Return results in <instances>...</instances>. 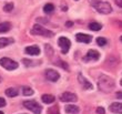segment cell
<instances>
[{"instance_id": "6da1fadb", "label": "cell", "mask_w": 122, "mask_h": 114, "mask_svg": "<svg viewBox=\"0 0 122 114\" xmlns=\"http://www.w3.org/2000/svg\"><path fill=\"white\" fill-rule=\"evenodd\" d=\"M114 86H116V83H114L113 79H111L110 76L106 75V74L100 75L99 80H98V88L101 92L109 93L114 89Z\"/></svg>"}, {"instance_id": "7a4b0ae2", "label": "cell", "mask_w": 122, "mask_h": 114, "mask_svg": "<svg viewBox=\"0 0 122 114\" xmlns=\"http://www.w3.org/2000/svg\"><path fill=\"white\" fill-rule=\"evenodd\" d=\"M23 106L26 109H28L29 111L33 112L35 114H40L42 111V106L39 104L38 102H36L35 100L31 101H25L23 102Z\"/></svg>"}, {"instance_id": "3957f363", "label": "cell", "mask_w": 122, "mask_h": 114, "mask_svg": "<svg viewBox=\"0 0 122 114\" xmlns=\"http://www.w3.org/2000/svg\"><path fill=\"white\" fill-rule=\"evenodd\" d=\"M0 65L2 68H5L6 70H9V71L16 70L18 68V63H17L16 61L9 59V58H2V59H0Z\"/></svg>"}, {"instance_id": "277c9868", "label": "cell", "mask_w": 122, "mask_h": 114, "mask_svg": "<svg viewBox=\"0 0 122 114\" xmlns=\"http://www.w3.org/2000/svg\"><path fill=\"white\" fill-rule=\"evenodd\" d=\"M96 10L100 13H103V15H107V13H110L112 11V7L109 2H106V1H100L99 3H97L94 6Z\"/></svg>"}, {"instance_id": "5b68a950", "label": "cell", "mask_w": 122, "mask_h": 114, "mask_svg": "<svg viewBox=\"0 0 122 114\" xmlns=\"http://www.w3.org/2000/svg\"><path fill=\"white\" fill-rule=\"evenodd\" d=\"M32 33H33V35H43V37H52V35H53V32L45 29L40 25H33V28H32Z\"/></svg>"}, {"instance_id": "8992f818", "label": "cell", "mask_w": 122, "mask_h": 114, "mask_svg": "<svg viewBox=\"0 0 122 114\" xmlns=\"http://www.w3.org/2000/svg\"><path fill=\"white\" fill-rule=\"evenodd\" d=\"M58 45H60V48L62 49V50H61V52H62V53H63V54L68 53V51H69L70 45H71L70 40H69V39L64 38V37H61V38H59V40H58Z\"/></svg>"}, {"instance_id": "52a82bcc", "label": "cell", "mask_w": 122, "mask_h": 114, "mask_svg": "<svg viewBox=\"0 0 122 114\" xmlns=\"http://www.w3.org/2000/svg\"><path fill=\"white\" fill-rule=\"evenodd\" d=\"M46 78H47V80H49V81H51V82H56V81H58L59 78H60V74H59L56 70H52V69H48L46 70Z\"/></svg>"}, {"instance_id": "ba28073f", "label": "cell", "mask_w": 122, "mask_h": 114, "mask_svg": "<svg viewBox=\"0 0 122 114\" xmlns=\"http://www.w3.org/2000/svg\"><path fill=\"white\" fill-rule=\"evenodd\" d=\"M60 100H61V102H76L78 100V98L74 93L64 92V93H62V95L60 96Z\"/></svg>"}, {"instance_id": "9c48e42d", "label": "cell", "mask_w": 122, "mask_h": 114, "mask_svg": "<svg viewBox=\"0 0 122 114\" xmlns=\"http://www.w3.org/2000/svg\"><path fill=\"white\" fill-rule=\"evenodd\" d=\"M78 81L80 82V84H81V86L83 88L84 90H90V89H92L93 86H92V84H91L89 81H88L86 78H84L81 73H79L78 74Z\"/></svg>"}, {"instance_id": "30bf717a", "label": "cell", "mask_w": 122, "mask_h": 114, "mask_svg": "<svg viewBox=\"0 0 122 114\" xmlns=\"http://www.w3.org/2000/svg\"><path fill=\"white\" fill-rule=\"evenodd\" d=\"M76 39H77V41H79V42L90 43L92 37H91V35H86V33H78V35H76Z\"/></svg>"}, {"instance_id": "8fae6325", "label": "cell", "mask_w": 122, "mask_h": 114, "mask_svg": "<svg viewBox=\"0 0 122 114\" xmlns=\"http://www.w3.org/2000/svg\"><path fill=\"white\" fill-rule=\"evenodd\" d=\"M109 110L112 113L116 114H122V103H119V102H114L109 106Z\"/></svg>"}, {"instance_id": "7c38bea8", "label": "cell", "mask_w": 122, "mask_h": 114, "mask_svg": "<svg viewBox=\"0 0 122 114\" xmlns=\"http://www.w3.org/2000/svg\"><path fill=\"white\" fill-rule=\"evenodd\" d=\"M99 58H100V53L98 52V51H96V50H89V51H88V53H87V55H86V61H88V60L96 61V60H98Z\"/></svg>"}, {"instance_id": "4fadbf2b", "label": "cell", "mask_w": 122, "mask_h": 114, "mask_svg": "<svg viewBox=\"0 0 122 114\" xmlns=\"http://www.w3.org/2000/svg\"><path fill=\"white\" fill-rule=\"evenodd\" d=\"M27 54H30V55H38L40 53V49L37 45H30V47H27L26 50H25Z\"/></svg>"}, {"instance_id": "5bb4252c", "label": "cell", "mask_w": 122, "mask_h": 114, "mask_svg": "<svg viewBox=\"0 0 122 114\" xmlns=\"http://www.w3.org/2000/svg\"><path fill=\"white\" fill-rule=\"evenodd\" d=\"M64 111H66V113H68V114H78L79 111H80V109L78 108L77 105L69 104L64 108Z\"/></svg>"}, {"instance_id": "9a60e30c", "label": "cell", "mask_w": 122, "mask_h": 114, "mask_svg": "<svg viewBox=\"0 0 122 114\" xmlns=\"http://www.w3.org/2000/svg\"><path fill=\"white\" fill-rule=\"evenodd\" d=\"M42 102H45L46 104H50V103H53L55 102V96L51 94H45L41 96Z\"/></svg>"}, {"instance_id": "2e32d148", "label": "cell", "mask_w": 122, "mask_h": 114, "mask_svg": "<svg viewBox=\"0 0 122 114\" xmlns=\"http://www.w3.org/2000/svg\"><path fill=\"white\" fill-rule=\"evenodd\" d=\"M7 96H9V98H15L18 95V90L15 89V88H8V89L5 91Z\"/></svg>"}, {"instance_id": "e0dca14e", "label": "cell", "mask_w": 122, "mask_h": 114, "mask_svg": "<svg viewBox=\"0 0 122 114\" xmlns=\"http://www.w3.org/2000/svg\"><path fill=\"white\" fill-rule=\"evenodd\" d=\"M11 43H13V40L11 38H0V48H5Z\"/></svg>"}, {"instance_id": "ac0fdd59", "label": "cell", "mask_w": 122, "mask_h": 114, "mask_svg": "<svg viewBox=\"0 0 122 114\" xmlns=\"http://www.w3.org/2000/svg\"><path fill=\"white\" fill-rule=\"evenodd\" d=\"M11 28V25L9 22H2L0 23V33H3V32H8Z\"/></svg>"}, {"instance_id": "d6986e66", "label": "cell", "mask_w": 122, "mask_h": 114, "mask_svg": "<svg viewBox=\"0 0 122 114\" xmlns=\"http://www.w3.org/2000/svg\"><path fill=\"white\" fill-rule=\"evenodd\" d=\"M89 28L92 30V31H99L100 29L102 28V25H100L99 22H90V25H89Z\"/></svg>"}, {"instance_id": "ffe728a7", "label": "cell", "mask_w": 122, "mask_h": 114, "mask_svg": "<svg viewBox=\"0 0 122 114\" xmlns=\"http://www.w3.org/2000/svg\"><path fill=\"white\" fill-rule=\"evenodd\" d=\"M21 90H22V94L26 95V96L33 94V90H32L31 88H29V86H22V89Z\"/></svg>"}, {"instance_id": "44dd1931", "label": "cell", "mask_w": 122, "mask_h": 114, "mask_svg": "<svg viewBox=\"0 0 122 114\" xmlns=\"http://www.w3.org/2000/svg\"><path fill=\"white\" fill-rule=\"evenodd\" d=\"M55 10V6L52 5V3H47L45 7H43V11H45L46 13H50L52 12Z\"/></svg>"}, {"instance_id": "7402d4cb", "label": "cell", "mask_w": 122, "mask_h": 114, "mask_svg": "<svg viewBox=\"0 0 122 114\" xmlns=\"http://www.w3.org/2000/svg\"><path fill=\"white\" fill-rule=\"evenodd\" d=\"M48 114H60V112H59V109L58 106H51V108L48 109Z\"/></svg>"}, {"instance_id": "603a6c76", "label": "cell", "mask_w": 122, "mask_h": 114, "mask_svg": "<svg viewBox=\"0 0 122 114\" xmlns=\"http://www.w3.org/2000/svg\"><path fill=\"white\" fill-rule=\"evenodd\" d=\"M107 42H108V41H107L106 38H100V37H99V38L97 39V43H98L100 47H103V45H106Z\"/></svg>"}, {"instance_id": "cb8c5ba5", "label": "cell", "mask_w": 122, "mask_h": 114, "mask_svg": "<svg viewBox=\"0 0 122 114\" xmlns=\"http://www.w3.org/2000/svg\"><path fill=\"white\" fill-rule=\"evenodd\" d=\"M12 9H13V3H6L5 7H3V10H5L6 12H10Z\"/></svg>"}, {"instance_id": "d4e9b609", "label": "cell", "mask_w": 122, "mask_h": 114, "mask_svg": "<svg viewBox=\"0 0 122 114\" xmlns=\"http://www.w3.org/2000/svg\"><path fill=\"white\" fill-rule=\"evenodd\" d=\"M57 64H58V65H60L61 68H62V69H64V70H69V65H68V63L67 62H63V61H58V62H57Z\"/></svg>"}, {"instance_id": "484cf974", "label": "cell", "mask_w": 122, "mask_h": 114, "mask_svg": "<svg viewBox=\"0 0 122 114\" xmlns=\"http://www.w3.org/2000/svg\"><path fill=\"white\" fill-rule=\"evenodd\" d=\"M46 52H49V55H52L53 50H52V48L50 45H46Z\"/></svg>"}, {"instance_id": "4316f807", "label": "cell", "mask_w": 122, "mask_h": 114, "mask_svg": "<svg viewBox=\"0 0 122 114\" xmlns=\"http://www.w3.org/2000/svg\"><path fill=\"white\" fill-rule=\"evenodd\" d=\"M97 113H98V114H104V113H106V111H104V109H103V108H101V106H100V108H97Z\"/></svg>"}, {"instance_id": "83f0119b", "label": "cell", "mask_w": 122, "mask_h": 114, "mask_svg": "<svg viewBox=\"0 0 122 114\" xmlns=\"http://www.w3.org/2000/svg\"><path fill=\"white\" fill-rule=\"evenodd\" d=\"M6 105V101H5V99L0 98V108H3Z\"/></svg>"}, {"instance_id": "f1b7e54d", "label": "cell", "mask_w": 122, "mask_h": 114, "mask_svg": "<svg viewBox=\"0 0 122 114\" xmlns=\"http://www.w3.org/2000/svg\"><path fill=\"white\" fill-rule=\"evenodd\" d=\"M89 1H90V2H91V5H92V6L94 7V6H96V5H97V3H99L100 1H102V0H89Z\"/></svg>"}, {"instance_id": "f546056e", "label": "cell", "mask_w": 122, "mask_h": 114, "mask_svg": "<svg viewBox=\"0 0 122 114\" xmlns=\"http://www.w3.org/2000/svg\"><path fill=\"white\" fill-rule=\"evenodd\" d=\"M116 96H117V98H118V99H121V100H122V91H119V92H117Z\"/></svg>"}, {"instance_id": "4dcf8cb0", "label": "cell", "mask_w": 122, "mask_h": 114, "mask_svg": "<svg viewBox=\"0 0 122 114\" xmlns=\"http://www.w3.org/2000/svg\"><path fill=\"white\" fill-rule=\"evenodd\" d=\"M116 3L120 7V8H122V0H116Z\"/></svg>"}, {"instance_id": "1f68e13d", "label": "cell", "mask_w": 122, "mask_h": 114, "mask_svg": "<svg viewBox=\"0 0 122 114\" xmlns=\"http://www.w3.org/2000/svg\"><path fill=\"white\" fill-rule=\"evenodd\" d=\"M72 25H73V22H71V21H68V22L66 23V25H67V27H71Z\"/></svg>"}, {"instance_id": "d6a6232c", "label": "cell", "mask_w": 122, "mask_h": 114, "mask_svg": "<svg viewBox=\"0 0 122 114\" xmlns=\"http://www.w3.org/2000/svg\"><path fill=\"white\" fill-rule=\"evenodd\" d=\"M118 23H119V25H121V27H122V21H119Z\"/></svg>"}, {"instance_id": "836d02e7", "label": "cell", "mask_w": 122, "mask_h": 114, "mask_svg": "<svg viewBox=\"0 0 122 114\" xmlns=\"http://www.w3.org/2000/svg\"><path fill=\"white\" fill-rule=\"evenodd\" d=\"M120 41L122 42V35H121V37H120Z\"/></svg>"}, {"instance_id": "e575fe53", "label": "cell", "mask_w": 122, "mask_h": 114, "mask_svg": "<svg viewBox=\"0 0 122 114\" xmlns=\"http://www.w3.org/2000/svg\"><path fill=\"white\" fill-rule=\"evenodd\" d=\"M0 114H3V112H2V111H0Z\"/></svg>"}, {"instance_id": "d590c367", "label": "cell", "mask_w": 122, "mask_h": 114, "mask_svg": "<svg viewBox=\"0 0 122 114\" xmlns=\"http://www.w3.org/2000/svg\"><path fill=\"white\" fill-rule=\"evenodd\" d=\"M120 84H121V85H122V80H121V81H120Z\"/></svg>"}, {"instance_id": "8d00e7d4", "label": "cell", "mask_w": 122, "mask_h": 114, "mask_svg": "<svg viewBox=\"0 0 122 114\" xmlns=\"http://www.w3.org/2000/svg\"><path fill=\"white\" fill-rule=\"evenodd\" d=\"M1 81H2V79H1V76H0V82H1Z\"/></svg>"}]
</instances>
